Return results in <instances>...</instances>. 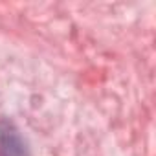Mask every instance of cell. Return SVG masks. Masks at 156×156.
<instances>
[{
	"mask_svg": "<svg viewBox=\"0 0 156 156\" xmlns=\"http://www.w3.org/2000/svg\"><path fill=\"white\" fill-rule=\"evenodd\" d=\"M0 156H30L19 130L8 123H0Z\"/></svg>",
	"mask_w": 156,
	"mask_h": 156,
	"instance_id": "6da1fadb",
	"label": "cell"
}]
</instances>
